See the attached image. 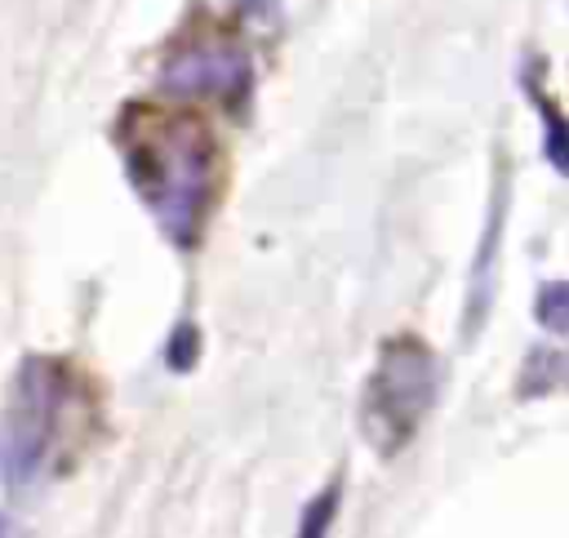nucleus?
I'll list each match as a JSON object with an SVG mask.
<instances>
[{
    "label": "nucleus",
    "instance_id": "4",
    "mask_svg": "<svg viewBox=\"0 0 569 538\" xmlns=\"http://www.w3.org/2000/svg\"><path fill=\"white\" fill-rule=\"evenodd\" d=\"M160 84L169 93H200V98H240L249 89V53L231 40H200L187 44L178 58L164 62Z\"/></svg>",
    "mask_w": 569,
    "mask_h": 538
},
{
    "label": "nucleus",
    "instance_id": "7",
    "mask_svg": "<svg viewBox=\"0 0 569 538\" xmlns=\"http://www.w3.org/2000/svg\"><path fill=\"white\" fill-rule=\"evenodd\" d=\"M333 507H338V485H329V489H325V498H316V502L302 511V538L325 534V529H329V520H333Z\"/></svg>",
    "mask_w": 569,
    "mask_h": 538
},
{
    "label": "nucleus",
    "instance_id": "5",
    "mask_svg": "<svg viewBox=\"0 0 569 538\" xmlns=\"http://www.w3.org/2000/svg\"><path fill=\"white\" fill-rule=\"evenodd\" d=\"M507 169L498 173V196H493V209H489V222H485V236H480V253H476V280H471V325L467 333L480 329L485 311H489V293H493V258H498V240H502V218H507Z\"/></svg>",
    "mask_w": 569,
    "mask_h": 538
},
{
    "label": "nucleus",
    "instance_id": "3",
    "mask_svg": "<svg viewBox=\"0 0 569 538\" xmlns=\"http://www.w3.org/2000/svg\"><path fill=\"white\" fill-rule=\"evenodd\" d=\"M436 378H440V365L418 338H396L382 347L378 369L369 373V387L360 400V427L378 454H396L422 427L436 400Z\"/></svg>",
    "mask_w": 569,
    "mask_h": 538
},
{
    "label": "nucleus",
    "instance_id": "6",
    "mask_svg": "<svg viewBox=\"0 0 569 538\" xmlns=\"http://www.w3.org/2000/svg\"><path fill=\"white\" fill-rule=\"evenodd\" d=\"M538 325L547 329V333H565L569 329V285L565 280H547L542 289H538Z\"/></svg>",
    "mask_w": 569,
    "mask_h": 538
},
{
    "label": "nucleus",
    "instance_id": "1",
    "mask_svg": "<svg viewBox=\"0 0 569 538\" xmlns=\"http://www.w3.org/2000/svg\"><path fill=\"white\" fill-rule=\"evenodd\" d=\"M124 169L138 200L173 245H191L213 196V142L196 120L129 111L120 124Z\"/></svg>",
    "mask_w": 569,
    "mask_h": 538
},
{
    "label": "nucleus",
    "instance_id": "8",
    "mask_svg": "<svg viewBox=\"0 0 569 538\" xmlns=\"http://www.w3.org/2000/svg\"><path fill=\"white\" fill-rule=\"evenodd\" d=\"M191 360H196V329H191V325H182V329L173 333L169 365H173V369H191Z\"/></svg>",
    "mask_w": 569,
    "mask_h": 538
},
{
    "label": "nucleus",
    "instance_id": "2",
    "mask_svg": "<svg viewBox=\"0 0 569 538\" xmlns=\"http://www.w3.org/2000/svg\"><path fill=\"white\" fill-rule=\"evenodd\" d=\"M67 409H71V373L49 356L22 360L9 405L0 409V480L9 489H27L44 476Z\"/></svg>",
    "mask_w": 569,
    "mask_h": 538
}]
</instances>
